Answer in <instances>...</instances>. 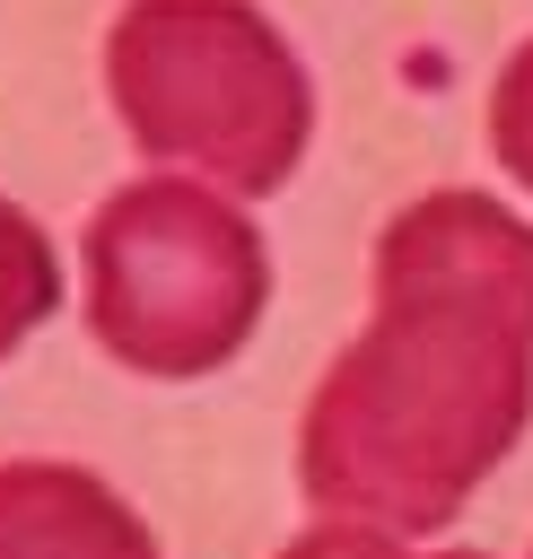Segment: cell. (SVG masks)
Wrapping results in <instances>:
<instances>
[{"mask_svg": "<svg viewBox=\"0 0 533 559\" xmlns=\"http://www.w3.org/2000/svg\"><path fill=\"white\" fill-rule=\"evenodd\" d=\"M105 87L149 157L236 192L288 183L315 131L297 52L245 0H131L105 35Z\"/></svg>", "mask_w": 533, "mask_h": 559, "instance_id": "obj_2", "label": "cell"}, {"mask_svg": "<svg viewBox=\"0 0 533 559\" xmlns=\"http://www.w3.org/2000/svg\"><path fill=\"white\" fill-rule=\"evenodd\" d=\"M280 559H411V550L384 542V533H367V524H323V533L288 542ZM437 559H472V550H437Z\"/></svg>", "mask_w": 533, "mask_h": 559, "instance_id": "obj_7", "label": "cell"}, {"mask_svg": "<svg viewBox=\"0 0 533 559\" xmlns=\"http://www.w3.org/2000/svg\"><path fill=\"white\" fill-rule=\"evenodd\" d=\"M489 148H498V166L533 192V44H516L507 70H498V96H489Z\"/></svg>", "mask_w": 533, "mask_h": 559, "instance_id": "obj_6", "label": "cell"}, {"mask_svg": "<svg viewBox=\"0 0 533 559\" xmlns=\"http://www.w3.org/2000/svg\"><path fill=\"white\" fill-rule=\"evenodd\" d=\"M533 419V227L481 192H428L376 236V323L306 402L315 507L437 533Z\"/></svg>", "mask_w": 533, "mask_h": 559, "instance_id": "obj_1", "label": "cell"}, {"mask_svg": "<svg viewBox=\"0 0 533 559\" xmlns=\"http://www.w3.org/2000/svg\"><path fill=\"white\" fill-rule=\"evenodd\" d=\"M271 297L253 218L183 175H149L87 218V323L140 376H210Z\"/></svg>", "mask_w": 533, "mask_h": 559, "instance_id": "obj_3", "label": "cell"}, {"mask_svg": "<svg viewBox=\"0 0 533 559\" xmlns=\"http://www.w3.org/2000/svg\"><path fill=\"white\" fill-rule=\"evenodd\" d=\"M0 559H157V542L96 472L0 463Z\"/></svg>", "mask_w": 533, "mask_h": 559, "instance_id": "obj_4", "label": "cell"}, {"mask_svg": "<svg viewBox=\"0 0 533 559\" xmlns=\"http://www.w3.org/2000/svg\"><path fill=\"white\" fill-rule=\"evenodd\" d=\"M61 306V262H52V236L17 210V201H0V358L44 323Z\"/></svg>", "mask_w": 533, "mask_h": 559, "instance_id": "obj_5", "label": "cell"}]
</instances>
